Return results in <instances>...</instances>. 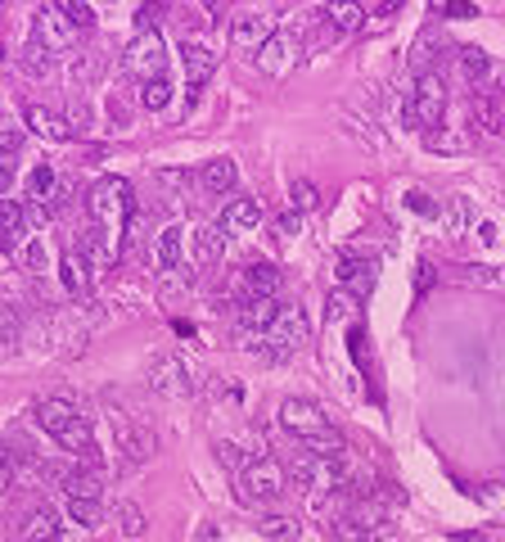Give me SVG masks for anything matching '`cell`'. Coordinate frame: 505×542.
<instances>
[{"label": "cell", "mask_w": 505, "mask_h": 542, "mask_svg": "<svg viewBox=\"0 0 505 542\" xmlns=\"http://www.w3.org/2000/svg\"><path fill=\"white\" fill-rule=\"evenodd\" d=\"M307 339H311L307 317H302L298 308H284V312L275 317V326H271L257 344H248V353H257L262 362H289L293 353L307 348Z\"/></svg>", "instance_id": "6da1fadb"}, {"label": "cell", "mask_w": 505, "mask_h": 542, "mask_svg": "<svg viewBox=\"0 0 505 542\" xmlns=\"http://www.w3.org/2000/svg\"><path fill=\"white\" fill-rule=\"evenodd\" d=\"M86 208H91V221H95V226H104V230H122V226L136 217L131 181H122V176H104V181H95Z\"/></svg>", "instance_id": "7a4b0ae2"}, {"label": "cell", "mask_w": 505, "mask_h": 542, "mask_svg": "<svg viewBox=\"0 0 505 542\" xmlns=\"http://www.w3.org/2000/svg\"><path fill=\"white\" fill-rule=\"evenodd\" d=\"M442 109H446V86H442L437 73H428V77L415 82L410 100L401 104V122H406V127H419V131L428 136V127H437Z\"/></svg>", "instance_id": "3957f363"}, {"label": "cell", "mask_w": 505, "mask_h": 542, "mask_svg": "<svg viewBox=\"0 0 505 542\" xmlns=\"http://www.w3.org/2000/svg\"><path fill=\"white\" fill-rule=\"evenodd\" d=\"M122 68H127L140 86L163 77V68H167V50H163L158 28H154V32H136V37H131V46L122 50Z\"/></svg>", "instance_id": "277c9868"}, {"label": "cell", "mask_w": 505, "mask_h": 542, "mask_svg": "<svg viewBox=\"0 0 505 542\" xmlns=\"http://www.w3.org/2000/svg\"><path fill=\"white\" fill-rule=\"evenodd\" d=\"M145 380H149V389L163 393V398H190V393L199 389V384H194V371H190V362H185L181 353H158V357L149 362Z\"/></svg>", "instance_id": "5b68a950"}, {"label": "cell", "mask_w": 505, "mask_h": 542, "mask_svg": "<svg viewBox=\"0 0 505 542\" xmlns=\"http://www.w3.org/2000/svg\"><path fill=\"white\" fill-rule=\"evenodd\" d=\"M280 425H284L298 443H316V438L334 434L329 416H325L316 402H307V398H289V402H280Z\"/></svg>", "instance_id": "8992f818"}, {"label": "cell", "mask_w": 505, "mask_h": 542, "mask_svg": "<svg viewBox=\"0 0 505 542\" xmlns=\"http://www.w3.org/2000/svg\"><path fill=\"white\" fill-rule=\"evenodd\" d=\"M109 425H113V443H118V452H122L131 465H145V461L154 456V434H149L131 411L109 407Z\"/></svg>", "instance_id": "52a82bcc"}, {"label": "cell", "mask_w": 505, "mask_h": 542, "mask_svg": "<svg viewBox=\"0 0 505 542\" xmlns=\"http://www.w3.org/2000/svg\"><path fill=\"white\" fill-rule=\"evenodd\" d=\"M32 46H41L46 55H68L77 46V28L64 19L59 5L37 10V19H32Z\"/></svg>", "instance_id": "ba28073f"}, {"label": "cell", "mask_w": 505, "mask_h": 542, "mask_svg": "<svg viewBox=\"0 0 505 542\" xmlns=\"http://www.w3.org/2000/svg\"><path fill=\"white\" fill-rule=\"evenodd\" d=\"M28 226H32V221H28V203H23V199H14V194L0 199V248H5L10 257L32 244Z\"/></svg>", "instance_id": "9c48e42d"}, {"label": "cell", "mask_w": 505, "mask_h": 542, "mask_svg": "<svg viewBox=\"0 0 505 542\" xmlns=\"http://www.w3.org/2000/svg\"><path fill=\"white\" fill-rule=\"evenodd\" d=\"M244 488H248V497H257V501L284 497V465L271 461V456L248 461V465H244Z\"/></svg>", "instance_id": "30bf717a"}, {"label": "cell", "mask_w": 505, "mask_h": 542, "mask_svg": "<svg viewBox=\"0 0 505 542\" xmlns=\"http://www.w3.org/2000/svg\"><path fill=\"white\" fill-rule=\"evenodd\" d=\"M23 122H28V131H32V136L55 140V145H68V140L77 136L73 118H64V113L46 109V104H28V109H23Z\"/></svg>", "instance_id": "8fae6325"}, {"label": "cell", "mask_w": 505, "mask_h": 542, "mask_svg": "<svg viewBox=\"0 0 505 542\" xmlns=\"http://www.w3.org/2000/svg\"><path fill=\"white\" fill-rule=\"evenodd\" d=\"M298 50H302V46H298L293 32H275V37L257 50V68H262L266 77H284V73L298 64Z\"/></svg>", "instance_id": "7c38bea8"}, {"label": "cell", "mask_w": 505, "mask_h": 542, "mask_svg": "<svg viewBox=\"0 0 505 542\" xmlns=\"http://www.w3.org/2000/svg\"><path fill=\"white\" fill-rule=\"evenodd\" d=\"M280 312H284V308H280L275 299H244V303L235 308V326H239V335H248V339L257 335V339H262V335L275 326Z\"/></svg>", "instance_id": "4fadbf2b"}, {"label": "cell", "mask_w": 505, "mask_h": 542, "mask_svg": "<svg viewBox=\"0 0 505 542\" xmlns=\"http://www.w3.org/2000/svg\"><path fill=\"white\" fill-rule=\"evenodd\" d=\"M275 32H280V28H275L266 14H257V10H248V14H239V19L230 23V41H235V50H262Z\"/></svg>", "instance_id": "5bb4252c"}, {"label": "cell", "mask_w": 505, "mask_h": 542, "mask_svg": "<svg viewBox=\"0 0 505 542\" xmlns=\"http://www.w3.org/2000/svg\"><path fill=\"white\" fill-rule=\"evenodd\" d=\"M239 281H244V294H248V299H280V290H284L280 266H271V262H248V266L239 271Z\"/></svg>", "instance_id": "9a60e30c"}, {"label": "cell", "mask_w": 505, "mask_h": 542, "mask_svg": "<svg viewBox=\"0 0 505 542\" xmlns=\"http://www.w3.org/2000/svg\"><path fill=\"white\" fill-rule=\"evenodd\" d=\"M181 68H185V86L199 91L217 73V50H208L199 41H181Z\"/></svg>", "instance_id": "2e32d148"}, {"label": "cell", "mask_w": 505, "mask_h": 542, "mask_svg": "<svg viewBox=\"0 0 505 542\" xmlns=\"http://www.w3.org/2000/svg\"><path fill=\"white\" fill-rule=\"evenodd\" d=\"M455 64H460L464 82H469L478 95H487V86L496 82V68H491L487 50H478V46H460V50H455Z\"/></svg>", "instance_id": "e0dca14e"}, {"label": "cell", "mask_w": 505, "mask_h": 542, "mask_svg": "<svg viewBox=\"0 0 505 542\" xmlns=\"http://www.w3.org/2000/svg\"><path fill=\"white\" fill-rule=\"evenodd\" d=\"M221 253H226V226H221V221L199 226V230H194V266L208 271V266L221 262Z\"/></svg>", "instance_id": "ac0fdd59"}, {"label": "cell", "mask_w": 505, "mask_h": 542, "mask_svg": "<svg viewBox=\"0 0 505 542\" xmlns=\"http://www.w3.org/2000/svg\"><path fill=\"white\" fill-rule=\"evenodd\" d=\"M77 420H82V416H77V407H73V402H64V398H46V402L37 407V425H41L46 434H55V438H64Z\"/></svg>", "instance_id": "d6986e66"}, {"label": "cell", "mask_w": 505, "mask_h": 542, "mask_svg": "<svg viewBox=\"0 0 505 542\" xmlns=\"http://www.w3.org/2000/svg\"><path fill=\"white\" fill-rule=\"evenodd\" d=\"M19 537L23 542H59V515L55 506H32L19 524Z\"/></svg>", "instance_id": "ffe728a7"}, {"label": "cell", "mask_w": 505, "mask_h": 542, "mask_svg": "<svg viewBox=\"0 0 505 542\" xmlns=\"http://www.w3.org/2000/svg\"><path fill=\"white\" fill-rule=\"evenodd\" d=\"M374 276H379V262H374V257H343V262H338V281H343L352 294H370V290H374Z\"/></svg>", "instance_id": "44dd1931"}, {"label": "cell", "mask_w": 505, "mask_h": 542, "mask_svg": "<svg viewBox=\"0 0 505 542\" xmlns=\"http://www.w3.org/2000/svg\"><path fill=\"white\" fill-rule=\"evenodd\" d=\"M59 281H64L68 294H86V290H91V257H86L82 248H68V253L59 257Z\"/></svg>", "instance_id": "7402d4cb"}, {"label": "cell", "mask_w": 505, "mask_h": 542, "mask_svg": "<svg viewBox=\"0 0 505 542\" xmlns=\"http://www.w3.org/2000/svg\"><path fill=\"white\" fill-rule=\"evenodd\" d=\"M199 181H203V190H208V194H230V190H235V181H239V172H235V163H230V158H208V163H203V172H199Z\"/></svg>", "instance_id": "603a6c76"}, {"label": "cell", "mask_w": 505, "mask_h": 542, "mask_svg": "<svg viewBox=\"0 0 505 542\" xmlns=\"http://www.w3.org/2000/svg\"><path fill=\"white\" fill-rule=\"evenodd\" d=\"M257 221H262V203L248 199V194L230 199L226 212H221V226H226V230H248V226H257Z\"/></svg>", "instance_id": "cb8c5ba5"}, {"label": "cell", "mask_w": 505, "mask_h": 542, "mask_svg": "<svg viewBox=\"0 0 505 542\" xmlns=\"http://www.w3.org/2000/svg\"><path fill=\"white\" fill-rule=\"evenodd\" d=\"M469 122L482 131V136H496L500 131V109L491 95H469Z\"/></svg>", "instance_id": "d4e9b609"}, {"label": "cell", "mask_w": 505, "mask_h": 542, "mask_svg": "<svg viewBox=\"0 0 505 542\" xmlns=\"http://www.w3.org/2000/svg\"><path fill=\"white\" fill-rule=\"evenodd\" d=\"M424 145L433 154H460V149H469V131L464 127H437V131L424 136Z\"/></svg>", "instance_id": "484cf974"}, {"label": "cell", "mask_w": 505, "mask_h": 542, "mask_svg": "<svg viewBox=\"0 0 505 542\" xmlns=\"http://www.w3.org/2000/svg\"><path fill=\"white\" fill-rule=\"evenodd\" d=\"M181 248H185V230L181 226H167L158 235V266L163 271H181Z\"/></svg>", "instance_id": "4316f807"}, {"label": "cell", "mask_w": 505, "mask_h": 542, "mask_svg": "<svg viewBox=\"0 0 505 542\" xmlns=\"http://www.w3.org/2000/svg\"><path fill=\"white\" fill-rule=\"evenodd\" d=\"M68 497H82V501H100L104 497V479H100V470H77L73 474V483H68Z\"/></svg>", "instance_id": "83f0119b"}, {"label": "cell", "mask_w": 505, "mask_h": 542, "mask_svg": "<svg viewBox=\"0 0 505 542\" xmlns=\"http://www.w3.org/2000/svg\"><path fill=\"white\" fill-rule=\"evenodd\" d=\"M361 19H365V10H361V5H329V10H325L329 37H338V32H352Z\"/></svg>", "instance_id": "f1b7e54d"}, {"label": "cell", "mask_w": 505, "mask_h": 542, "mask_svg": "<svg viewBox=\"0 0 505 542\" xmlns=\"http://www.w3.org/2000/svg\"><path fill=\"white\" fill-rule=\"evenodd\" d=\"M55 185H59V176H55L50 163H37V167L28 172V199H32V203H37V199H50Z\"/></svg>", "instance_id": "f546056e"}, {"label": "cell", "mask_w": 505, "mask_h": 542, "mask_svg": "<svg viewBox=\"0 0 505 542\" xmlns=\"http://www.w3.org/2000/svg\"><path fill=\"white\" fill-rule=\"evenodd\" d=\"M257 533L271 537V542H293V537H298V524H293L289 515H262V519H257Z\"/></svg>", "instance_id": "4dcf8cb0"}, {"label": "cell", "mask_w": 505, "mask_h": 542, "mask_svg": "<svg viewBox=\"0 0 505 542\" xmlns=\"http://www.w3.org/2000/svg\"><path fill=\"white\" fill-rule=\"evenodd\" d=\"M19 73H23V77H32V82L50 77V55H46L41 46H28V50L19 55Z\"/></svg>", "instance_id": "1f68e13d"}, {"label": "cell", "mask_w": 505, "mask_h": 542, "mask_svg": "<svg viewBox=\"0 0 505 542\" xmlns=\"http://www.w3.org/2000/svg\"><path fill=\"white\" fill-rule=\"evenodd\" d=\"M77 470H82V465H73V461H46V465H37V474H41L50 488H64V492H68V483H73Z\"/></svg>", "instance_id": "d6a6232c"}, {"label": "cell", "mask_w": 505, "mask_h": 542, "mask_svg": "<svg viewBox=\"0 0 505 542\" xmlns=\"http://www.w3.org/2000/svg\"><path fill=\"white\" fill-rule=\"evenodd\" d=\"M289 203H293V212H311V208L320 203V190H316L307 176H298V181L289 185Z\"/></svg>", "instance_id": "836d02e7"}, {"label": "cell", "mask_w": 505, "mask_h": 542, "mask_svg": "<svg viewBox=\"0 0 505 542\" xmlns=\"http://www.w3.org/2000/svg\"><path fill=\"white\" fill-rule=\"evenodd\" d=\"M59 10H64V19H68L77 32H91V28H95V10L82 5V0H59Z\"/></svg>", "instance_id": "e575fe53"}, {"label": "cell", "mask_w": 505, "mask_h": 542, "mask_svg": "<svg viewBox=\"0 0 505 542\" xmlns=\"http://www.w3.org/2000/svg\"><path fill=\"white\" fill-rule=\"evenodd\" d=\"M136 100H140V109H163V104L172 100V82H167V77H158V82H145Z\"/></svg>", "instance_id": "d590c367"}, {"label": "cell", "mask_w": 505, "mask_h": 542, "mask_svg": "<svg viewBox=\"0 0 505 542\" xmlns=\"http://www.w3.org/2000/svg\"><path fill=\"white\" fill-rule=\"evenodd\" d=\"M100 501H82V497H68V519L73 524H82V528H95L100 524Z\"/></svg>", "instance_id": "8d00e7d4"}, {"label": "cell", "mask_w": 505, "mask_h": 542, "mask_svg": "<svg viewBox=\"0 0 505 542\" xmlns=\"http://www.w3.org/2000/svg\"><path fill=\"white\" fill-rule=\"evenodd\" d=\"M113 510H118V524H122L127 537H140V533H145V510H140L136 501H118Z\"/></svg>", "instance_id": "74e56055"}, {"label": "cell", "mask_w": 505, "mask_h": 542, "mask_svg": "<svg viewBox=\"0 0 505 542\" xmlns=\"http://www.w3.org/2000/svg\"><path fill=\"white\" fill-rule=\"evenodd\" d=\"M428 10L437 19H478V5H464V0H433Z\"/></svg>", "instance_id": "f35d334b"}, {"label": "cell", "mask_w": 505, "mask_h": 542, "mask_svg": "<svg viewBox=\"0 0 505 542\" xmlns=\"http://www.w3.org/2000/svg\"><path fill=\"white\" fill-rule=\"evenodd\" d=\"M163 14H167V5H140L136 10V32H154Z\"/></svg>", "instance_id": "ab89813d"}, {"label": "cell", "mask_w": 505, "mask_h": 542, "mask_svg": "<svg viewBox=\"0 0 505 542\" xmlns=\"http://www.w3.org/2000/svg\"><path fill=\"white\" fill-rule=\"evenodd\" d=\"M19 257H23L28 271H46V244H41V235H32V244H28Z\"/></svg>", "instance_id": "60d3db41"}, {"label": "cell", "mask_w": 505, "mask_h": 542, "mask_svg": "<svg viewBox=\"0 0 505 542\" xmlns=\"http://www.w3.org/2000/svg\"><path fill=\"white\" fill-rule=\"evenodd\" d=\"M406 208H410V212H419V217H437V203H433L424 190H410V194H406Z\"/></svg>", "instance_id": "b9f144b4"}, {"label": "cell", "mask_w": 505, "mask_h": 542, "mask_svg": "<svg viewBox=\"0 0 505 542\" xmlns=\"http://www.w3.org/2000/svg\"><path fill=\"white\" fill-rule=\"evenodd\" d=\"M0 335H5V353L19 348V317H14V308H5V326H0Z\"/></svg>", "instance_id": "7bdbcfd3"}, {"label": "cell", "mask_w": 505, "mask_h": 542, "mask_svg": "<svg viewBox=\"0 0 505 542\" xmlns=\"http://www.w3.org/2000/svg\"><path fill=\"white\" fill-rule=\"evenodd\" d=\"M347 344H352V357H356V362H365V344H370V339H365V330H361V326H352V330H347Z\"/></svg>", "instance_id": "ee69618b"}, {"label": "cell", "mask_w": 505, "mask_h": 542, "mask_svg": "<svg viewBox=\"0 0 505 542\" xmlns=\"http://www.w3.org/2000/svg\"><path fill=\"white\" fill-rule=\"evenodd\" d=\"M298 226H302V217H298L293 208H289V212H280V221H275V230H280V235H298Z\"/></svg>", "instance_id": "f6af8a7d"}, {"label": "cell", "mask_w": 505, "mask_h": 542, "mask_svg": "<svg viewBox=\"0 0 505 542\" xmlns=\"http://www.w3.org/2000/svg\"><path fill=\"white\" fill-rule=\"evenodd\" d=\"M329 312L334 317H343V312H352V294L343 290V294H334V303H329Z\"/></svg>", "instance_id": "bcb514c9"}, {"label": "cell", "mask_w": 505, "mask_h": 542, "mask_svg": "<svg viewBox=\"0 0 505 542\" xmlns=\"http://www.w3.org/2000/svg\"><path fill=\"white\" fill-rule=\"evenodd\" d=\"M428 281H433V271H428V262H419V276H415V294H428Z\"/></svg>", "instance_id": "7dc6e473"}, {"label": "cell", "mask_w": 505, "mask_h": 542, "mask_svg": "<svg viewBox=\"0 0 505 542\" xmlns=\"http://www.w3.org/2000/svg\"><path fill=\"white\" fill-rule=\"evenodd\" d=\"M464 226V199H451V230Z\"/></svg>", "instance_id": "c3c4849f"}, {"label": "cell", "mask_w": 505, "mask_h": 542, "mask_svg": "<svg viewBox=\"0 0 505 542\" xmlns=\"http://www.w3.org/2000/svg\"><path fill=\"white\" fill-rule=\"evenodd\" d=\"M451 542H478V533H455Z\"/></svg>", "instance_id": "681fc988"}, {"label": "cell", "mask_w": 505, "mask_h": 542, "mask_svg": "<svg viewBox=\"0 0 505 542\" xmlns=\"http://www.w3.org/2000/svg\"><path fill=\"white\" fill-rule=\"evenodd\" d=\"M59 542H86L82 533H59Z\"/></svg>", "instance_id": "f907efd6"}]
</instances>
